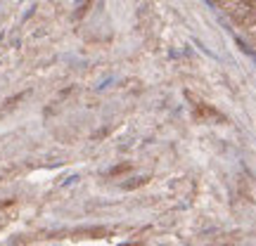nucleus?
I'll use <instances>...</instances> for the list:
<instances>
[]
</instances>
